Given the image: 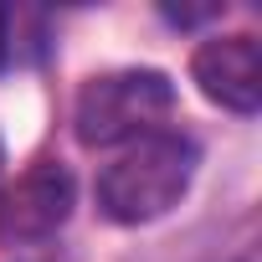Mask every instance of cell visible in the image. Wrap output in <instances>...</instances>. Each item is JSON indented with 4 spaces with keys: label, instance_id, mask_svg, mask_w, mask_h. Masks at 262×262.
Listing matches in <instances>:
<instances>
[{
    "label": "cell",
    "instance_id": "cell-1",
    "mask_svg": "<svg viewBox=\"0 0 262 262\" xmlns=\"http://www.w3.org/2000/svg\"><path fill=\"white\" fill-rule=\"evenodd\" d=\"M201 144L180 128H160V134L134 139L113 165L98 175V211L118 226H144L175 211L195 180Z\"/></svg>",
    "mask_w": 262,
    "mask_h": 262
},
{
    "label": "cell",
    "instance_id": "cell-5",
    "mask_svg": "<svg viewBox=\"0 0 262 262\" xmlns=\"http://www.w3.org/2000/svg\"><path fill=\"white\" fill-rule=\"evenodd\" d=\"M6 57H11V21H6V11H0V67H6Z\"/></svg>",
    "mask_w": 262,
    "mask_h": 262
},
{
    "label": "cell",
    "instance_id": "cell-3",
    "mask_svg": "<svg viewBox=\"0 0 262 262\" xmlns=\"http://www.w3.org/2000/svg\"><path fill=\"white\" fill-rule=\"evenodd\" d=\"M77 206V180L62 160H36L21 170L6 190H0V242L21 247V242H47L67 226Z\"/></svg>",
    "mask_w": 262,
    "mask_h": 262
},
{
    "label": "cell",
    "instance_id": "cell-2",
    "mask_svg": "<svg viewBox=\"0 0 262 262\" xmlns=\"http://www.w3.org/2000/svg\"><path fill=\"white\" fill-rule=\"evenodd\" d=\"M170 113H175V82L165 72L118 67V72H98L82 82V93L72 103V128H77V144L108 149L123 139L160 134V123Z\"/></svg>",
    "mask_w": 262,
    "mask_h": 262
},
{
    "label": "cell",
    "instance_id": "cell-6",
    "mask_svg": "<svg viewBox=\"0 0 262 262\" xmlns=\"http://www.w3.org/2000/svg\"><path fill=\"white\" fill-rule=\"evenodd\" d=\"M0 165H6V149H0Z\"/></svg>",
    "mask_w": 262,
    "mask_h": 262
},
{
    "label": "cell",
    "instance_id": "cell-4",
    "mask_svg": "<svg viewBox=\"0 0 262 262\" xmlns=\"http://www.w3.org/2000/svg\"><path fill=\"white\" fill-rule=\"evenodd\" d=\"M190 77L216 108L257 113L262 108V47H257V36L252 31L206 36L190 57Z\"/></svg>",
    "mask_w": 262,
    "mask_h": 262
}]
</instances>
